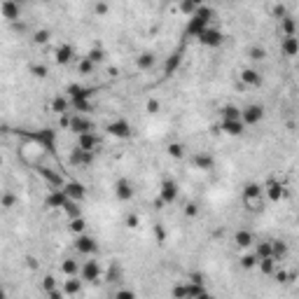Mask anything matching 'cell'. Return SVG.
Returning a JSON list of instances; mask_svg holds the SVG:
<instances>
[{
  "label": "cell",
  "mask_w": 299,
  "mask_h": 299,
  "mask_svg": "<svg viewBox=\"0 0 299 299\" xmlns=\"http://www.w3.org/2000/svg\"><path fill=\"white\" fill-rule=\"evenodd\" d=\"M77 148L85 150V152H94L98 148V136L96 133H85V136H77Z\"/></svg>",
  "instance_id": "obj_25"
},
{
  "label": "cell",
  "mask_w": 299,
  "mask_h": 299,
  "mask_svg": "<svg viewBox=\"0 0 299 299\" xmlns=\"http://www.w3.org/2000/svg\"><path fill=\"white\" fill-rule=\"evenodd\" d=\"M31 73L35 75V77H47V65H31Z\"/></svg>",
  "instance_id": "obj_47"
},
{
  "label": "cell",
  "mask_w": 299,
  "mask_h": 299,
  "mask_svg": "<svg viewBox=\"0 0 299 299\" xmlns=\"http://www.w3.org/2000/svg\"><path fill=\"white\" fill-rule=\"evenodd\" d=\"M0 299H7V290L2 288V285H0Z\"/></svg>",
  "instance_id": "obj_55"
},
{
  "label": "cell",
  "mask_w": 299,
  "mask_h": 299,
  "mask_svg": "<svg viewBox=\"0 0 299 299\" xmlns=\"http://www.w3.org/2000/svg\"><path fill=\"white\" fill-rule=\"evenodd\" d=\"M68 107H70V103H68V98L65 96H59V98H54L52 101V110L54 112H59V115H65Z\"/></svg>",
  "instance_id": "obj_33"
},
{
  "label": "cell",
  "mask_w": 299,
  "mask_h": 299,
  "mask_svg": "<svg viewBox=\"0 0 299 299\" xmlns=\"http://www.w3.org/2000/svg\"><path fill=\"white\" fill-rule=\"evenodd\" d=\"M54 56H56V64H61V65H68L70 61L75 59V49H73V44H68V43H61L56 49H54Z\"/></svg>",
  "instance_id": "obj_20"
},
{
  "label": "cell",
  "mask_w": 299,
  "mask_h": 299,
  "mask_svg": "<svg viewBox=\"0 0 299 299\" xmlns=\"http://www.w3.org/2000/svg\"><path fill=\"white\" fill-rule=\"evenodd\" d=\"M196 299H215V297H213V295H211V292H206V290H203V292H201V295H199V297H196Z\"/></svg>",
  "instance_id": "obj_54"
},
{
  "label": "cell",
  "mask_w": 299,
  "mask_h": 299,
  "mask_svg": "<svg viewBox=\"0 0 299 299\" xmlns=\"http://www.w3.org/2000/svg\"><path fill=\"white\" fill-rule=\"evenodd\" d=\"M68 161H70L73 166H89V164L94 161V152H85V150H80V148H73Z\"/></svg>",
  "instance_id": "obj_19"
},
{
  "label": "cell",
  "mask_w": 299,
  "mask_h": 299,
  "mask_svg": "<svg viewBox=\"0 0 299 299\" xmlns=\"http://www.w3.org/2000/svg\"><path fill=\"white\" fill-rule=\"evenodd\" d=\"M112 190H115V196H117L119 201H131V199H133V194H136L133 182L128 180V178H117Z\"/></svg>",
  "instance_id": "obj_13"
},
{
  "label": "cell",
  "mask_w": 299,
  "mask_h": 299,
  "mask_svg": "<svg viewBox=\"0 0 299 299\" xmlns=\"http://www.w3.org/2000/svg\"><path fill=\"white\" fill-rule=\"evenodd\" d=\"M33 40H35V44H44V43H49V31H35V38H33Z\"/></svg>",
  "instance_id": "obj_46"
},
{
  "label": "cell",
  "mask_w": 299,
  "mask_h": 299,
  "mask_svg": "<svg viewBox=\"0 0 299 299\" xmlns=\"http://www.w3.org/2000/svg\"><path fill=\"white\" fill-rule=\"evenodd\" d=\"M106 131L110 133V136H112V138L128 140L131 136H133V124H131L127 117H117V119H112V122L107 124Z\"/></svg>",
  "instance_id": "obj_4"
},
{
  "label": "cell",
  "mask_w": 299,
  "mask_h": 299,
  "mask_svg": "<svg viewBox=\"0 0 299 299\" xmlns=\"http://www.w3.org/2000/svg\"><path fill=\"white\" fill-rule=\"evenodd\" d=\"M262 201V185L259 182H248L243 187V203Z\"/></svg>",
  "instance_id": "obj_21"
},
{
  "label": "cell",
  "mask_w": 299,
  "mask_h": 299,
  "mask_svg": "<svg viewBox=\"0 0 299 299\" xmlns=\"http://www.w3.org/2000/svg\"><path fill=\"white\" fill-rule=\"evenodd\" d=\"M196 40H199V44H203V47L217 49V47H222V44H224V33L220 31L217 26H213V23H211V26H208V28H206V31L196 38Z\"/></svg>",
  "instance_id": "obj_6"
},
{
  "label": "cell",
  "mask_w": 299,
  "mask_h": 299,
  "mask_svg": "<svg viewBox=\"0 0 299 299\" xmlns=\"http://www.w3.org/2000/svg\"><path fill=\"white\" fill-rule=\"evenodd\" d=\"M0 166H2V154H0Z\"/></svg>",
  "instance_id": "obj_56"
},
{
  "label": "cell",
  "mask_w": 299,
  "mask_h": 299,
  "mask_svg": "<svg viewBox=\"0 0 299 299\" xmlns=\"http://www.w3.org/2000/svg\"><path fill=\"white\" fill-rule=\"evenodd\" d=\"M0 206L2 208H14L17 206V194H12V192H5V194H0Z\"/></svg>",
  "instance_id": "obj_37"
},
{
  "label": "cell",
  "mask_w": 299,
  "mask_h": 299,
  "mask_svg": "<svg viewBox=\"0 0 299 299\" xmlns=\"http://www.w3.org/2000/svg\"><path fill=\"white\" fill-rule=\"evenodd\" d=\"M220 131H222L224 136L238 138V136L246 131V127H243V122H241V119H222V122H220Z\"/></svg>",
  "instance_id": "obj_17"
},
{
  "label": "cell",
  "mask_w": 299,
  "mask_h": 299,
  "mask_svg": "<svg viewBox=\"0 0 299 299\" xmlns=\"http://www.w3.org/2000/svg\"><path fill=\"white\" fill-rule=\"evenodd\" d=\"M262 192L267 194V199L271 203H278L283 196H285V187H283V182H278V180H269L262 185Z\"/></svg>",
  "instance_id": "obj_14"
},
{
  "label": "cell",
  "mask_w": 299,
  "mask_h": 299,
  "mask_svg": "<svg viewBox=\"0 0 299 299\" xmlns=\"http://www.w3.org/2000/svg\"><path fill=\"white\" fill-rule=\"evenodd\" d=\"M192 164H194V169H199V171H213L215 157L208 154V152H196V154H192Z\"/></svg>",
  "instance_id": "obj_18"
},
{
  "label": "cell",
  "mask_w": 299,
  "mask_h": 299,
  "mask_svg": "<svg viewBox=\"0 0 299 299\" xmlns=\"http://www.w3.org/2000/svg\"><path fill=\"white\" fill-rule=\"evenodd\" d=\"M180 64H182V56H180V52H175L171 59L166 61V65H164V73H166V75H173L175 70H178V65H180Z\"/></svg>",
  "instance_id": "obj_31"
},
{
  "label": "cell",
  "mask_w": 299,
  "mask_h": 299,
  "mask_svg": "<svg viewBox=\"0 0 299 299\" xmlns=\"http://www.w3.org/2000/svg\"><path fill=\"white\" fill-rule=\"evenodd\" d=\"M80 280L82 283H98L101 280V264L96 259H89L85 264H80Z\"/></svg>",
  "instance_id": "obj_12"
},
{
  "label": "cell",
  "mask_w": 299,
  "mask_h": 299,
  "mask_svg": "<svg viewBox=\"0 0 299 299\" xmlns=\"http://www.w3.org/2000/svg\"><path fill=\"white\" fill-rule=\"evenodd\" d=\"M248 56H250V61H264V59H267V49L259 47V44H255V47L248 49Z\"/></svg>",
  "instance_id": "obj_35"
},
{
  "label": "cell",
  "mask_w": 299,
  "mask_h": 299,
  "mask_svg": "<svg viewBox=\"0 0 299 299\" xmlns=\"http://www.w3.org/2000/svg\"><path fill=\"white\" fill-rule=\"evenodd\" d=\"M91 70H94V64H91V61L85 56V61L80 64V73H91Z\"/></svg>",
  "instance_id": "obj_49"
},
{
  "label": "cell",
  "mask_w": 299,
  "mask_h": 299,
  "mask_svg": "<svg viewBox=\"0 0 299 299\" xmlns=\"http://www.w3.org/2000/svg\"><path fill=\"white\" fill-rule=\"evenodd\" d=\"M107 10H110V5H106V2H96V5H94V12H96V14H106Z\"/></svg>",
  "instance_id": "obj_50"
},
{
  "label": "cell",
  "mask_w": 299,
  "mask_h": 299,
  "mask_svg": "<svg viewBox=\"0 0 299 299\" xmlns=\"http://www.w3.org/2000/svg\"><path fill=\"white\" fill-rule=\"evenodd\" d=\"M196 10H199V2H194V0H182L180 2V12L182 14H187V19H190Z\"/></svg>",
  "instance_id": "obj_36"
},
{
  "label": "cell",
  "mask_w": 299,
  "mask_h": 299,
  "mask_svg": "<svg viewBox=\"0 0 299 299\" xmlns=\"http://www.w3.org/2000/svg\"><path fill=\"white\" fill-rule=\"evenodd\" d=\"M43 290L47 292V295H49V292H54V290H59V288H56V278H54V276H44L43 278Z\"/></svg>",
  "instance_id": "obj_43"
},
{
  "label": "cell",
  "mask_w": 299,
  "mask_h": 299,
  "mask_svg": "<svg viewBox=\"0 0 299 299\" xmlns=\"http://www.w3.org/2000/svg\"><path fill=\"white\" fill-rule=\"evenodd\" d=\"M85 227H86V222L82 220V217L70 220V232H75V234H85Z\"/></svg>",
  "instance_id": "obj_42"
},
{
  "label": "cell",
  "mask_w": 299,
  "mask_h": 299,
  "mask_svg": "<svg viewBox=\"0 0 299 299\" xmlns=\"http://www.w3.org/2000/svg\"><path fill=\"white\" fill-rule=\"evenodd\" d=\"M257 267L262 269L264 274H274V271H276V259H271V257H269V259H259Z\"/></svg>",
  "instance_id": "obj_40"
},
{
  "label": "cell",
  "mask_w": 299,
  "mask_h": 299,
  "mask_svg": "<svg viewBox=\"0 0 299 299\" xmlns=\"http://www.w3.org/2000/svg\"><path fill=\"white\" fill-rule=\"evenodd\" d=\"M280 49H283V54H285V56H297V54H299V38H297V35L283 38Z\"/></svg>",
  "instance_id": "obj_27"
},
{
  "label": "cell",
  "mask_w": 299,
  "mask_h": 299,
  "mask_svg": "<svg viewBox=\"0 0 299 299\" xmlns=\"http://www.w3.org/2000/svg\"><path fill=\"white\" fill-rule=\"evenodd\" d=\"M203 280L199 274H194L192 278H187V280H180L178 285H173L171 290V297L173 299H196L199 295L203 292Z\"/></svg>",
  "instance_id": "obj_3"
},
{
  "label": "cell",
  "mask_w": 299,
  "mask_h": 299,
  "mask_svg": "<svg viewBox=\"0 0 299 299\" xmlns=\"http://www.w3.org/2000/svg\"><path fill=\"white\" fill-rule=\"evenodd\" d=\"M44 203H47L49 208H61V211H64L65 203H68V196H65V194L61 192V190H52V192L47 194Z\"/></svg>",
  "instance_id": "obj_24"
},
{
  "label": "cell",
  "mask_w": 299,
  "mask_h": 299,
  "mask_svg": "<svg viewBox=\"0 0 299 299\" xmlns=\"http://www.w3.org/2000/svg\"><path fill=\"white\" fill-rule=\"evenodd\" d=\"M75 253H80V255H96V250H98V243H96V238L94 236H89V234H77L75 236Z\"/></svg>",
  "instance_id": "obj_8"
},
{
  "label": "cell",
  "mask_w": 299,
  "mask_h": 299,
  "mask_svg": "<svg viewBox=\"0 0 299 299\" xmlns=\"http://www.w3.org/2000/svg\"><path fill=\"white\" fill-rule=\"evenodd\" d=\"M86 59H89V61H91V64L96 65V64H101V61H103V59H106V52H103V49H89V54H86Z\"/></svg>",
  "instance_id": "obj_41"
},
{
  "label": "cell",
  "mask_w": 299,
  "mask_h": 299,
  "mask_svg": "<svg viewBox=\"0 0 299 299\" xmlns=\"http://www.w3.org/2000/svg\"><path fill=\"white\" fill-rule=\"evenodd\" d=\"M264 119V106L262 103H250V106L241 107V122L243 127H257Z\"/></svg>",
  "instance_id": "obj_5"
},
{
  "label": "cell",
  "mask_w": 299,
  "mask_h": 299,
  "mask_svg": "<svg viewBox=\"0 0 299 299\" xmlns=\"http://www.w3.org/2000/svg\"><path fill=\"white\" fill-rule=\"evenodd\" d=\"M280 23H283V33H285V38L295 35V28H297V23H295V19H292V17H283V19H280Z\"/></svg>",
  "instance_id": "obj_38"
},
{
  "label": "cell",
  "mask_w": 299,
  "mask_h": 299,
  "mask_svg": "<svg viewBox=\"0 0 299 299\" xmlns=\"http://www.w3.org/2000/svg\"><path fill=\"white\" fill-rule=\"evenodd\" d=\"M68 127H70V131H73L75 136H85V133H94V122L89 119V115H75L65 122Z\"/></svg>",
  "instance_id": "obj_7"
},
{
  "label": "cell",
  "mask_w": 299,
  "mask_h": 299,
  "mask_svg": "<svg viewBox=\"0 0 299 299\" xmlns=\"http://www.w3.org/2000/svg\"><path fill=\"white\" fill-rule=\"evenodd\" d=\"M178 194H180V187H178V182L173 180V178L161 180V185H159V203H173L175 199H178Z\"/></svg>",
  "instance_id": "obj_11"
},
{
  "label": "cell",
  "mask_w": 299,
  "mask_h": 299,
  "mask_svg": "<svg viewBox=\"0 0 299 299\" xmlns=\"http://www.w3.org/2000/svg\"><path fill=\"white\" fill-rule=\"evenodd\" d=\"M148 112H152V115H154V112H157V110H159V101H154V98H152V101H148Z\"/></svg>",
  "instance_id": "obj_51"
},
{
  "label": "cell",
  "mask_w": 299,
  "mask_h": 299,
  "mask_svg": "<svg viewBox=\"0 0 299 299\" xmlns=\"http://www.w3.org/2000/svg\"><path fill=\"white\" fill-rule=\"evenodd\" d=\"M213 14H215L213 7H203V5H199V10L187 19L185 35H190V38H199V35H201V33L213 23Z\"/></svg>",
  "instance_id": "obj_2"
},
{
  "label": "cell",
  "mask_w": 299,
  "mask_h": 299,
  "mask_svg": "<svg viewBox=\"0 0 299 299\" xmlns=\"http://www.w3.org/2000/svg\"><path fill=\"white\" fill-rule=\"evenodd\" d=\"M61 271L65 274V278L80 276V264L75 262L73 257H68V259H64V264H61Z\"/></svg>",
  "instance_id": "obj_28"
},
{
  "label": "cell",
  "mask_w": 299,
  "mask_h": 299,
  "mask_svg": "<svg viewBox=\"0 0 299 299\" xmlns=\"http://www.w3.org/2000/svg\"><path fill=\"white\" fill-rule=\"evenodd\" d=\"M61 192L68 196V201H75V203H82L86 199V187L80 180H65Z\"/></svg>",
  "instance_id": "obj_9"
},
{
  "label": "cell",
  "mask_w": 299,
  "mask_h": 299,
  "mask_svg": "<svg viewBox=\"0 0 299 299\" xmlns=\"http://www.w3.org/2000/svg\"><path fill=\"white\" fill-rule=\"evenodd\" d=\"M115 299H136V292L128 290V288H122V290L115 292Z\"/></svg>",
  "instance_id": "obj_45"
},
{
  "label": "cell",
  "mask_w": 299,
  "mask_h": 299,
  "mask_svg": "<svg viewBox=\"0 0 299 299\" xmlns=\"http://www.w3.org/2000/svg\"><path fill=\"white\" fill-rule=\"evenodd\" d=\"M169 154H171L173 159H182V157H185V148H182L180 143H169Z\"/></svg>",
  "instance_id": "obj_39"
},
{
  "label": "cell",
  "mask_w": 299,
  "mask_h": 299,
  "mask_svg": "<svg viewBox=\"0 0 299 299\" xmlns=\"http://www.w3.org/2000/svg\"><path fill=\"white\" fill-rule=\"evenodd\" d=\"M0 17H2V19H7V21H17V19L21 17V5H19V2H14V0H5V2H0Z\"/></svg>",
  "instance_id": "obj_16"
},
{
  "label": "cell",
  "mask_w": 299,
  "mask_h": 299,
  "mask_svg": "<svg viewBox=\"0 0 299 299\" xmlns=\"http://www.w3.org/2000/svg\"><path fill=\"white\" fill-rule=\"evenodd\" d=\"M220 117L222 119H241V107H236V106H224L222 110H220Z\"/></svg>",
  "instance_id": "obj_32"
},
{
  "label": "cell",
  "mask_w": 299,
  "mask_h": 299,
  "mask_svg": "<svg viewBox=\"0 0 299 299\" xmlns=\"http://www.w3.org/2000/svg\"><path fill=\"white\" fill-rule=\"evenodd\" d=\"M127 224L128 227H138V217H127Z\"/></svg>",
  "instance_id": "obj_53"
},
{
  "label": "cell",
  "mask_w": 299,
  "mask_h": 299,
  "mask_svg": "<svg viewBox=\"0 0 299 299\" xmlns=\"http://www.w3.org/2000/svg\"><path fill=\"white\" fill-rule=\"evenodd\" d=\"M253 255L257 257V262H259V259H269V257H271V241H262V243H257ZM271 259H274V257H271Z\"/></svg>",
  "instance_id": "obj_29"
},
{
  "label": "cell",
  "mask_w": 299,
  "mask_h": 299,
  "mask_svg": "<svg viewBox=\"0 0 299 299\" xmlns=\"http://www.w3.org/2000/svg\"><path fill=\"white\" fill-rule=\"evenodd\" d=\"M38 173L44 178V182L52 187V190H61L65 185V178L61 175V173H56V171H52V169H44V166H38Z\"/></svg>",
  "instance_id": "obj_15"
},
{
  "label": "cell",
  "mask_w": 299,
  "mask_h": 299,
  "mask_svg": "<svg viewBox=\"0 0 299 299\" xmlns=\"http://www.w3.org/2000/svg\"><path fill=\"white\" fill-rule=\"evenodd\" d=\"M91 94H94V89H89L85 85H73L65 86V98H68V103H77V101H91Z\"/></svg>",
  "instance_id": "obj_10"
},
{
  "label": "cell",
  "mask_w": 299,
  "mask_h": 299,
  "mask_svg": "<svg viewBox=\"0 0 299 299\" xmlns=\"http://www.w3.org/2000/svg\"><path fill=\"white\" fill-rule=\"evenodd\" d=\"M47 297L49 299H64V292H61V290H54V292H49Z\"/></svg>",
  "instance_id": "obj_52"
},
{
  "label": "cell",
  "mask_w": 299,
  "mask_h": 299,
  "mask_svg": "<svg viewBox=\"0 0 299 299\" xmlns=\"http://www.w3.org/2000/svg\"><path fill=\"white\" fill-rule=\"evenodd\" d=\"M196 213H199V206H196L194 201H190L187 206H185V215H190V217H194Z\"/></svg>",
  "instance_id": "obj_48"
},
{
  "label": "cell",
  "mask_w": 299,
  "mask_h": 299,
  "mask_svg": "<svg viewBox=\"0 0 299 299\" xmlns=\"http://www.w3.org/2000/svg\"><path fill=\"white\" fill-rule=\"evenodd\" d=\"M241 82L248 86H259L262 85V73L257 68H243L241 70Z\"/></svg>",
  "instance_id": "obj_23"
},
{
  "label": "cell",
  "mask_w": 299,
  "mask_h": 299,
  "mask_svg": "<svg viewBox=\"0 0 299 299\" xmlns=\"http://www.w3.org/2000/svg\"><path fill=\"white\" fill-rule=\"evenodd\" d=\"M26 138L31 140L33 145H38L44 154H52V157L56 154V148H59V133H56V128L43 127V128H38V131H26Z\"/></svg>",
  "instance_id": "obj_1"
},
{
  "label": "cell",
  "mask_w": 299,
  "mask_h": 299,
  "mask_svg": "<svg viewBox=\"0 0 299 299\" xmlns=\"http://www.w3.org/2000/svg\"><path fill=\"white\" fill-rule=\"evenodd\" d=\"M136 65H138L140 70H150V68L154 65V54L152 52H140L138 59H136Z\"/></svg>",
  "instance_id": "obj_30"
},
{
  "label": "cell",
  "mask_w": 299,
  "mask_h": 299,
  "mask_svg": "<svg viewBox=\"0 0 299 299\" xmlns=\"http://www.w3.org/2000/svg\"><path fill=\"white\" fill-rule=\"evenodd\" d=\"M64 213L68 215V220H75V217H82V208H80V203L68 201L64 208Z\"/></svg>",
  "instance_id": "obj_34"
},
{
  "label": "cell",
  "mask_w": 299,
  "mask_h": 299,
  "mask_svg": "<svg viewBox=\"0 0 299 299\" xmlns=\"http://www.w3.org/2000/svg\"><path fill=\"white\" fill-rule=\"evenodd\" d=\"M234 243H236V248L248 250V248L255 246V236H253V232H248V229H238L234 234Z\"/></svg>",
  "instance_id": "obj_22"
},
{
  "label": "cell",
  "mask_w": 299,
  "mask_h": 299,
  "mask_svg": "<svg viewBox=\"0 0 299 299\" xmlns=\"http://www.w3.org/2000/svg\"><path fill=\"white\" fill-rule=\"evenodd\" d=\"M80 290H82V280L80 276H73V278H65L64 280V297H73V295H80Z\"/></svg>",
  "instance_id": "obj_26"
},
{
  "label": "cell",
  "mask_w": 299,
  "mask_h": 299,
  "mask_svg": "<svg viewBox=\"0 0 299 299\" xmlns=\"http://www.w3.org/2000/svg\"><path fill=\"white\" fill-rule=\"evenodd\" d=\"M241 267L243 269H255L257 267V257L250 253V255H243L241 257Z\"/></svg>",
  "instance_id": "obj_44"
}]
</instances>
